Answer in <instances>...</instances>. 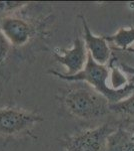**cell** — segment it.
Instances as JSON below:
<instances>
[{
  "instance_id": "obj_6",
  "label": "cell",
  "mask_w": 134,
  "mask_h": 151,
  "mask_svg": "<svg viewBox=\"0 0 134 151\" xmlns=\"http://www.w3.org/2000/svg\"><path fill=\"white\" fill-rule=\"evenodd\" d=\"M1 29L9 42L13 45H25L31 33L28 23L17 17H5L1 22Z\"/></svg>"
},
{
  "instance_id": "obj_5",
  "label": "cell",
  "mask_w": 134,
  "mask_h": 151,
  "mask_svg": "<svg viewBox=\"0 0 134 151\" xmlns=\"http://www.w3.org/2000/svg\"><path fill=\"white\" fill-rule=\"evenodd\" d=\"M62 55L54 52V57L60 64L67 68V76L78 74L84 69L87 63L88 52L86 45L80 38H76L73 42V47L70 50H61Z\"/></svg>"
},
{
  "instance_id": "obj_10",
  "label": "cell",
  "mask_w": 134,
  "mask_h": 151,
  "mask_svg": "<svg viewBox=\"0 0 134 151\" xmlns=\"http://www.w3.org/2000/svg\"><path fill=\"white\" fill-rule=\"evenodd\" d=\"M109 110L116 112V113H121L134 117V92L128 98L124 99L118 103L110 104Z\"/></svg>"
},
{
  "instance_id": "obj_1",
  "label": "cell",
  "mask_w": 134,
  "mask_h": 151,
  "mask_svg": "<svg viewBox=\"0 0 134 151\" xmlns=\"http://www.w3.org/2000/svg\"><path fill=\"white\" fill-rule=\"evenodd\" d=\"M51 74L58 77L59 79L66 80V81H85L96 90L98 93L103 95L108 100L110 104H115L122 100L128 98L134 92V84L126 85L124 88L115 90L108 87L106 84V80L108 79L109 70L103 65H99L93 60L92 55L88 52L87 63L84 69L78 74L73 76H67L62 73H57L51 70Z\"/></svg>"
},
{
  "instance_id": "obj_2",
  "label": "cell",
  "mask_w": 134,
  "mask_h": 151,
  "mask_svg": "<svg viewBox=\"0 0 134 151\" xmlns=\"http://www.w3.org/2000/svg\"><path fill=\"white\" fill-rule=\"evenodd\" d=\"M64 102L68 111L79 118H98L110 111L108 100L89 86L70 91Z\"/></svg>"
},
{
  "instance_id": "obj_11",
  "label": "cell",
  "mask_w": 134,
  "mask_h": 151,
  "mask_svg": "<svg viewBox=\"0 0 134 151\" xmlns=\"http://www.w3.org/2000/svg\"><path fill=\"white\" fill-rule=\"evenodd\" d=\"M10 48V42L4 35L2 31H0V64L4 62V60L7 58Z\"/></svg>"
},
{
  "instance_id": "obj_13",
  "label": "cell",
  "mask_w": 134,
  "mask_h": 151,
  "mask_svg": "<svg viewBox=\"0 0 134 151\" xmlns=\"http://www.w3.org/2000/svg\"><path fill=\"white\" fill-rule=\"evenodd\" d=\"M126 52H131V53H134V47H128V48H126Z\"/></svg>"
},
{
  "instance_id": "obj_9",
  "label": "cell",
  "mask_w": 134,
  "mask_h": 151,
  "mask_svg": "<svg viewBox=\"0 0 134 151\" xmlns=\"http://www.w3.org/2000/svg\"><path fill=\"white\" fill-rule=\"evenodd\" d=\"M104 38L108 41H112L117 47H121L123 50H125L126 48H128V45H130L134 41V28H120L114 35L104 36Z\"/></svg>"
},
{
  "instance_id": "obj_7",
  "label": "cell",
  "mask_w": 134,
  "mask_h": 151,
  "mask_svg": "<svg viewBox=\"0 0 134 151\" xmlns=\"http://www.w3.org/2000/svg\"><path fill=\"white\" fill-rule=\"evenodd\" d=\"M82 23L84 27V40L85 45L88 48L90 55L93 60L99 65H105L110 58V48L106 42V40L100 36H95L90 31L87 25V22L84 18H82Z\"/></svg>"
},
{
  "instance_id": "obj_8",
  "label": "cell",
  "mask_w": 134,
  "mask_h": 151,
  "mask_svg": "<svg viewBox=\"0 0 134 151\" xmlns=\"http://www.w3.org/2000/svg\"><path fill=\"white\" fill-rule=\"evenodd\" d=\"M106 151H134V133L118 130L106 142Z\"/></svg>"
},
{
  "instance_id": "obj_12",
  "label": "cell",
  "mask_w": 134,
  "mask_h": 151,
  "mask_svg": "<svg viewBox=\"0 0 134 151\" xmlns=\"http://www.w3.org/2000/svg\"><path fill=\"white\" fill-rule=\"evenodd\" d=\"M121 67H122V69H123L124 72H126V73H129V74H132V75H134V68H132V67H129V65H125V64H121Z\"/></svg>"
},
{
  "instance_id": "obj_3",
  "label": "cell",
  "mask_w": 134,
  "mask_h": 151,
  "mask_svg": "<svg viewBox=\"0 0 134 151\" xmlns=\"http://www.w3.org/2000/svg\"><path fill=\"white\" fill-rule=\"evenodd\" d=\"M115 129L108 124L95 129L83 131L69 138L66 142L67 151H101L107 139Z\"/></svg>"
},
{
  "instance_id": "obj_4",
  "label": "cell",
  "mask_w": 134,
  "mask_h": 151,
  "mask_svg": "<svg viewBox=\"0 0 134 151\" xmlns=\"http://www.w3.org/2000/svg\"><path fill=\"white\" fill-rule=\"evenodd\" d=\"M42 121L39 115L12 108L0 109V133L14 135Z\"/></svg>"
}]
</instances>
